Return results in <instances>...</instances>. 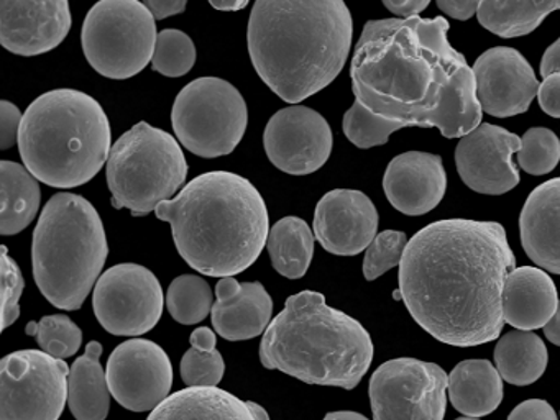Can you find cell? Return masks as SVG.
<instances>
[{
  "instance_id": "6da1fadb",
  "label": "cell",
  "mask_w": 560,
  "mask_h": 420,
  "mask_svg": "<svg viewBox=\"0 0 560 420\" xmlns=\"http://www.w3.org/2000/svg\"><path fill=\"white\" fill-rule=\"evenodd\" d=\"M447 32L444 16L366 22L350 66L355 101L401 128L467 137L480 127L483 110L474 69L452 48Z\"/></svg>"
},
{
  "instance_id": "7a4b0ae2",
  "label": "cell",
  "mask_w": 560,
  "mask_h": 420,
  "mask_svg": "<svg viewBox=\"0 0 560 420\" xmlns=\"http://www.w3.org/2000/svg\"><path fill=\"white\" fill-rule=\"evenodd\" d=\"M514 265L500 223L439 220L409 240L399 265V295L435 340L478 347L500 337L504 284Z\"/></svg>"
},
{
  "instance_id": "3957f363",
  "label": "cell",
  "mask_w": 560,
  "mask_h": 420,
  "mask_svg": "<svg viewBox=\"0 0 560 420\" xmlns=\"http://www.w3.org/2000/svg\"><path fill=\"white\" fill-rule=\"evenodd\" d=\"M352 35V15L340 0H258L247 45L261 81L288 104H300L340 74Z\"/></svg>"
},
{
  "instance_id": "277c9868",
  "label": "cell",
  "mask_w": 560,
  "mask_h": 420,
  "mask_svg": "<svg viewBox=\"0 0 560 420\" xmlns=\"http://www.w3.org/2000/svg\"><path fill=\"white\" fill-rule=\"evenodd\" d=\"M155 213L172 226L182 258L212 278H232L250 268L270 235L264 197L250 180L229 171L195 177Z\"/></svg>"
},
{
  "instance_id": "5b68a950",
  "label": "cell",
  "mask_w": 560,
  "mask_h": 420,
  "mask_svg": "<svg viewBox=\"0 0 560 420\" xmlns=\"http://www.w3.org/2000/svg\"><path fill=\"white\" fill-rule=\"evenodd\" d=\"M372 360L369 331L346 312L329 307L316 291L288 298L260 343V361L267 370L347 390L359 386Z\"/></svg>"
},
{
  "instance_id": "8992f818",
  "label": "cell",
  "mask_w": 560,
  "mask_h": 420,
  "mask_svg": "<svg viewBox=\"0 0 560 420\" xmlns=\"http://www.w3.org/2000/svg\"><path fill=\"white\" fill-rule=\"evenodd\" d=\"M113 150L109 118L100 102L77 89H55L24 114L19 151L40 183L58 189L84 186Z\"/></svg>"
},
{
  "instance_id": "52a82bcc",
  "label": "cell",
  "mask_w": 560,
  "mask_h": 420,
  "mask_svg": "<svg viewBox=\"0 0 560 420\" xmlns=\"http://www.w3.org/2000/svg\"><path fill=\"white\" fill-rule=\"evenodd\" d=\"M107 256L106 230L96 207L78 194L51 197L32 242L35 282L47 301L78 311L103 276Z\"/></svg>"
},
{
  "instance_id": "ba28073f",
  "label": "cell",
  "mask_w": 560,
  "mask_h": 420,
  "mask_svg": "<svg viewBox=\"0 0 560 420\" xmlns=\"http://www.w3.org/2000/svg\"><path fill=\"white\" fill-rule=\"evenodd\" d=\"M182 144L162 128L140 121L110 150L107 184L116 209L136 217L149 215L178 192L188 177Z\"/></svg>"
},
{
  "instance_id": "9c48e42d",
  "label": "cell",
  "mask_w": 560,
  "mask_h": 420,
  "mask_svg": "<svg viewBox=\"0 0 560 420\" xmlns=\"http://www.w3.org/2000/svg\"><path fill=\"white\" fill-rule=\"evenodd\" d=\"M83 51L104 78H133L149 66L156 46L155 16L139 0H104L88 12Z\"/></svg>"
},
{
  "instance_id": "30bf717a",
  "label": "cell",
  "mask_w": 560,
  "mask_h": 420,
  "mask_svg": "<svg viewBox=\"0 0 560 420\" xmlns=\"http://www.w3.org/2000/svg\"><path fill=\"white\" fill-rule=\"evenodd\" d=\"M248 110L237 88L221 78H199L182 89L172 110L179 143L212 160L237 148L247 130Z\"/></svg>"
},
{
  "instance_id": "8fae6325",
  "label": "cell",
  "mask_w": 560,
  "mask_h": 420,
  "mask_svg": "<svg viewBox=\"0 0 560 420\" xmlns=\"http://www.w3.org/2000/svg\"><path fill=\"white\" fill-rule=\"evenodd\" d=\"M71 368L40 350L0 361V420H58L68 399Z\"/></svg>"
},
{
  "instance_id": "7c38bea8",
  "label": "cell",
  "mask_w": 560,
  "mask_h": 420,
  "mask_svg": "<svg viewBox=\"0 0 560 420\" xmlns=\"http://www.w3.org/2000/svg\"><path fill=\"white\" fill-rule=\"evenodd\" d=\"M448 376L439 364L396 358L370 380L373 420H444Z\"/></svg>"
},
{
  "instance_id": "4fadbf2b",
  "label": "cell",
  "mask_w": 560,
  "mask_h": 420,
  "mask_svg": "<svg viewBox=\"0 0 560 420\" xmlns=\"http://www.w3.org/2000/svg\"><path fill=\"white\" fill-rule=\"evenodd\" d=\"M165 302L159 278L136 262L107 269L94 288V314L117 337H137L155 328Z\"/></svg>"
},
{
  "instance_id": "5bb4252c",
  "label": "cell",
  "mask_w": 560,
  "mask_h": 420,
  "mask_svg": "<svg viewBox=\"0 0 560 420\" xmlns=\"http://www.w3.org/2000/svg\"><path fill=\"white\" fill-rule=\"evenodd\" d=\"M107 383L114 399L132 412L155 410L168 399L173 366L160 345L143 338L120 343L107 361Z\"/></svg>"
},
{
  "instance_id": "9a60e30c",
  "label": "cell",
  "mask_w": 560,
  "mask_h": 420,
  "mask_svg": "<svg viewBox=\"0 0 560 420\" xmlns=\"http://www.w3.org/2000/svg\"><path fill=\"white\" fill-rule=\"evenodd\" d=\"M332 130L326 118L303 105L278 110L264 133L268 160L293 176H306L320 170L332 153Z\"/></svg>"
},
{
  "instance_id": "2e32d148",
  "label": "cell",
  "mask_w": 560,
  "mask_h": 420,
  "mask_svg": "<svg viewBox=\"0 0 560 420\" xmlns=\"http://www.w3.org/2000/svg\"><path fill=\"white\" fill-rule=\"evenodd\" d=\"M521 138L498 125L481 124L460 138L455 164L462 180L478 194L501 196L520 184L513 154L521 150Z\"/></svg>"
},
{
  "instance_id": "e0dca14e",
  "label": "cell",
  "mask_w": 560,
  "mask_h": 420,
  "mask_svg": "<svg viewBox=\"0 0 560 420\" xmlns=\"http://www.w3.org/2000/svg\"><path fill=\"white\" fill-rule=\"evenodd\" d=\"M477 101L481 110L498 118L524 114L539 92L533 66L517 49H487L474 65Z\"/></svg>"
},
{
  "instance_id": "ac0fdd59",
  "label": "cell",
  "mask_w": 560,
  "mask_h": 420,
  "mask_svg": "<svg viewBox=\"0 0 560 420\" xmlns=\"http://www.w3.org/2000/svg\"><path fill=\"white\" fill-rule=\"evenodd\" d=\"M65 0H2L0 43L19 56H38L57 48L71 30Z\"/></svg>"
},
{
  "instance_id": "d6986e66",
  "label": "cell",
  "mask_w": 560,
  "mask_h": 420,
  "mask_svg": "<svg viewBox=\"0 0 560 420\" xmlns=\"http://www.w3.org/2000/svg\"><path fill=\"white\" fill-rule=\"evenodd\" d=\"M376 230L375 203L360 190H330L314 212V236L332 255H359L372 245Z\"/></svg>"
},
{
  "instance_id": "ffe728a7",
  "label": "cell",
  "mask_w": 560,
  "mask_h": 420,
  "mask_svg": "<svg viewBox=\"0 0 560 420\" xmlns=\"http://www.w3.org/2000/svg\"><path fill=\"white\" fill-rule=\"evenodd\" d=\"M386 199L405 215H424L441 202L447 174L438 154L408 151L393 158L383 177Z\"/></svg>"
},
{
  "instance_id": "44dd1931",
  "label": "cell",
  "mask_w": 560,
  "mask_h": 420,
  "mask_svg": "<svg viewBox=\"0 0 560 420\" xmlns=\"http://www.w3.org/2000/svg\"><path fill=\"white\" fill-rule=\"evenodd\" d=\"M215 295L212 325L225 340H250L270 327L273 301L261 282L224 278L215 285Z\"/></svg>"
},
{
  "instance_id": "7402d4cb",
  "label": "cell",
  "mask_w": 560,
  "mask_h": 420,
  "mask_svg": "<svg viewBox=\"0 0 560 420\" xmlns=\"http://www.w3.org/2000/svg\"><path fill=\"white\" fill-rule=\"evenodd\" d=\"M521 243L539 268L560 276V177L527 197L520 215Z\"/></svg>"
},
{
  "instance_id": "603a6c76",
  "label": "cell",
  "mask_w": 560,
  "mask_h": 420,
  "mask_svg": "<svg viewBox=\"0 0 560 420\" xmlns=\"http://www.w3.org/2000/svg\"><path fill=\"white\" fill-rule=\"evenodd\" d=\"M556 284L550 276L533 266H521L508 276L503 291V317L517 330L544 328L559 307Z\"/></svg>"
},
{
  "instance_id": "cb8c5ba5",
  "label": "cell",
  "mask_w": 560,
  "mask_h": 420,
  "mask_svg": "<svg viewBox=\"0 0 560 420\" xmlns=\"http://www.w3.org/2000/svg\"><path fill=\"white\" fill-rule=\"evenodd\" d=\"M147 420H270L267 410L219 387H188L172 394Z\"/></svg>"
},
{
  "instance_id": "d4e9b609",
  "label": "cell",
  "mask_w": 560,
  "mask_h": 420,
  "mask_svg": "<svg viewBox=\"0 0 560 420\" xmlns=\"http://www.w3.org/2000/svg\"><path fill=\"white\" fill-rule=\"evenodd\" d=\"M448 399L465 417L494 412L503 400V377L488 360H465L448 374Z\"/></svg>"
},
{
  "instance_id": "484cf974",
  "label": "cell",
  "mask_w": 560,
  "mask_h": 420,
  "mask_svg": "<svg viewBox=\"0 0 560 420\" xmlns=\"http://www.w3.org/2000/svg\"><path fill=\"white\" fill-rule=\"evenodd\" d=\"M103 345L90 341L83 357L74 361L68 383V406L77 420H106L110 409L107 373L101 366Z\"/></svg>"
},
{
  "instance_id": "4316f807",
  "label": "cell",
  "mask_w": 560,
  "mask_h": 420,
  "mask_svg": "<svg viewBox=\"0 0 560 420\" xmlns=\"http://www.w3.org/2000/svg\"><path fill=\"white\" fill-rule=\"evenodd\" d=\"M0 187V233L4 236L18 235L37 217L42 200L40 184L27 167L14 161H2Z\"/></svg>"
},
{
  "instance_id": "83f0119b",
  "label": "cell",
  "mask_w": 560,
  "mask_h": 420,
  "mask_svg": "<svg viewBox=\"0 0 560 420\" xmlns=\"http://www.w3.org/2000/svg\"><path fill=\"white\" fill-rule=\"evenodd\" d=\"M494 363L503 381L513 386L536 383L549 363L546 343L534 331H508L494 348Z\"/></svg>"
},
{
  "instance_id": "f1b7e54d",
  "label": "cell",
  "mask_w": 560,
  "mask_h": 420,
  "mask_svg": "<svg viewBox=\"0 0 560 420\" xmlns=\"http://www.w3.org/2000/svg\"><path fill=\"white\" fill-rule=\"evenodd\" d=\"M314 238L310 225L300 217L278 220L267 242L273 268L284 278H303L313 261Z\"/></svg>"
},
{
  "instance_id": "f546056e",
  "label": "cell",
  "mask_w": 560,
  "mask_h": 420,
  "mask_svg": "<svg viewBox=\"0 0 560 420\" xmlns=\"http://www.w3.org/2000/svg\"><path fill=\"white\" fill-rule=\"evenodd\" d=\"M560 10V2H490L478 7V22L501 38H517L533 33L550 13Z\"/></svg>"
},
{
  "instance_id": "4dcf8cb0",
  "label": "cell",
  "mask_w": 560,
  "mask_h": 420,
  "mask_svg": "<svg viewBox=\"0 0 560 420\" xmlns=\"http://www.w3.org/2000/svg\"><path fill=\"white\" fill-rule=\"evenodd\" d=\"M166 307L178 324L196 325L208 317L214 307L212 291L201 276H178L170 284Z\"/></svg>"
},
{
  "instance_id": "1f68e13d",
  "label": "cell",
  "mask_w": 560,
  "mask_h": 420,
  "mask_svg": "<svg viewBox=\"0 0 560 420\" xmlns=\"http://www.w3.org/2000/svg\"><path fill=\"white\" fill-rule=\"evenodd\" d=\"M27 334L35 335L42 350L58 360L73 357L83 343V331L63 314L47 315L40 322H31Z\"/></svg>"
},
{
  "instance_id": "d6a6232c",
  "label": "cell",
  "mask_w": 560,
  "mask_h": 420,
  "mask_svg": "<svg viewBox=\"0 0 560 420\" xmlns=\"http://www.w3.org/2000/svg\"><path fill=\"white\" fill-rule=\"evenodd\" d=\"M195 62V43L185 32L168 28L159 33L152 59L153 71L166 78H182L191 71Z\"/></svg>"
},
{
  "instance_id": "836d02e7",
  "label": "cell",
  "mask_w": 560,
  "mask_h": 420,
  "mask_svg": "<svg viewBox=\"0 0 560 420\" xmlns=\"http://www.w3.org/2000/svg\"><path fill=\"white\" fill-rule=\"evenodd\" d=\"M523 144L517 151L520 166L527 174L544 176L556 170L560 161V140L549 128H529L521 138Z\"/></svg>"
},
{
  "instance_id": "e575fe53",
  "label": "cell",
  "mask_w": 560,
  "mask_h": 420,
  "mask_svg": "<svg viewBox=\"0 0 560 420\" xmlns=\"http://www.w3.org/2000/svg\"><path fill=\"white\" fill-rule=\"evenodd\" d=\"M398 130H401V125L376 117L357 101L343 115V133L362 150L382 147Z\"/></svg>"
},
{
  "instance_id": "d590c367",
  "label": "cell",
  "mask_w": 560,
  "mask_h": 420,
  "mask_svg": "<svg viewBox=\"0 0 560 420\" xmlns=\"http://www.w3.org/2000/svg\"><path fill=\"white\" fill-rule=\"evenodd\" d=\"M408 243L406 233L396 232V230L378 233L372 245L366 248L365 258H363V276L366 281H375L389 269L401 265Z\"/></svg>"
},
{
  "instance_id": "8d00e7d4",
  "label": "cell",
  "mask_w": 560,
  "mask_h": 420,
  "mask_svg": "<svg viewBox=\"0 0 560 420\" xmlns=\"http://www.w3.org/2000/svg\"><path fill=\"white\" fill-rule=\"evenodd\" d=\"M179 371L189 387H218L225 373L224 358L218 350L191 348L183 357Z\"/></svg>"
},
{
  "instance_id": "74e56055",
  "label": "cell",
  "mask_w": 560,
  "mask_h": 420,
  "mask_svg": "<svg viewBox=\"0 0 560 420\" xmlns=\"http://www.w3.org/2000/svg\"><path fill=\"white\" fill-rule=\"evenodd\" d=\"M0 272H2V330L11 327L19 315H21V298L24 292V276L14 258L9 255L8 246H2V261H0Z\"/></svg>"
},
{
  "instance_id": "f35d334b",
  "label": "cell",
  "mask_w": 560,
  "mask_h": 420,
  "mask_svg": "<svg viewBox=\"0 0 560 420\" xmlns=\"http://www.w3.org/2000/svg\"><path fill=\"white\" fill-rule=\"evenodd\" d=\"M24 114L18 105L9 101L0 102V148L9 150L19 143Z\"/></svg>"
},
{
  "instance_id": "ab89813d",
  "label": "cell",
  "mask_w": 560,
  "mask_h": 420,
  "mask_svg": "<svg viewBox=\"0 0 560 420\" xmlns=\"http://www.w3.org/2000/svg\"><path fill=\"white\" fill-rule=\"evenodd\" d=\"M508 420H559L556 410L542 399H529L514 407Z\"/></svg>"
},
{
  "instance_id": "60d3db41",
  "label": "cell",
  "mask_w": 560,
  "mask_h": 420,
  "mask_svg": "<svg viewBox=\"0 0 560 420\" xmlns=\"http://www.w3.org/2000/svg\"><path fill=\"white\" fill-rule=\"evenodd\" d=\"M539 105L547 115L553 118H560V74H552L544 79L540 84Z\"/></svg>"
},
{
  "instance_id": "b9f144b4",
  "label": "cell",
  "mask_w": 560,
  "mask_h": 420,
  "mask_svg": "<svg viewBox=\"0 0 560 420\" xmlns=\"http://www.w3.org/2000/svg\"><path fill=\"white\" fill-rule=\"evenodd\" d=\"M438 7L448 16H454L455 20H468L477 15L480 2H475V0H439Z\"/></svg>"
},
{
  "instance_id": "7bdbcfd3",
  "label": "cell",
  "mask_w": 560,
  "mask_h": 420,
  "mask_svg": "<svg viewBox=\"0 0 560 420\" xmlns=\"http://www.w3.org/2000/svg\"><path fill=\"white\" fill-rule=\"evenodd\" d=\"M383 5L401 20L415 19L428 9L429 0H386Z\"/></svg>"
},
{
  "instance_id": "ee69618b",
  "label": "cell",
  "mask_w": 560,
  "mask_h": 420,
  "mask_svg": "<svg viewBox=\"0 0 560 420\" xmlns=\"http://www.w3.org/2000/svg\"><path fill=\"white\" fill-rule=\"evenodd\" d=\"M147 9L152 12L155 20H165L172 15H178V13L185 12L188 3L183 0H145Z\"/></svg>"
},
{
  "instance_id": "f6af8a7d",
  "label": "cell",
  "mask_w": 560,
  "mask_h": 420,
  "mask_svg": "<svg viewBox=\"0 0 560 420\" xmlns=\"http://www.w3.org/2000/svg\"><path fill=\"white\" fill-rule=\"evenodd\" d=\"M552 74H560V38L546 49L540 59V75L546 79Z\"/></svg>"
},
{
  "instance_id": "bcb514c9",
  "label": "cell",
  "mask_w": 560,
  "mask_h": 420,
  "mask_svg": "<svg viewBox=\"0 0 560 420\" xmlns=\"http://www.w3.org/2000/svg\"><path fill=\"white\" fill-rule=\"evenodd\" d=\"M191 348H198V350L211 351L215 350V343H218V337L214 331L209 327L196 328L191 334Z\"/></svg>"
},
{
  "instance_id": "7dc6e473",
  "label": "cell",
  "mask_w": 560,
  "mask_h": 420,
  "mask_svg": "<svg viewBox=\"0 0 560 420\" xmlns=\"http://www.w3.org/2000/svg\"><path fill=\"white\" fill-rule=\"evenodd\" d=\"M544 334H546L547 340L552 341L553 345H559L560 347V302L552 320L544 327Z\"/></svg>"
},
{
  "instance_id": "c3c4849f",
  "label": "cell",
  "mask_w": 560,
  "mask_h": 420,
  "mask_svg": "<svg viewBox=\"0 0 560 420\" xmlns=\"http://www.w3.org/2000/svg\"><path fill=\"white\" fill-rule=\"evenodd\" d=\"M248 2L245 0H224V2H215L211 0V7L218 10H224V12H238V10L245 9Z\"/></svg>"
},
{
  "instance_id": "681fc988",
  "label": "cell",
  "mask_w": 560,
  "mask_h": 420,
  "mask_svg": "<svg viewBox=\"0 0 560 420\" xmlns=\"http://www.w3.org/2000/svg\"><path fill=\"white\" fill-rule=\"evenodd\" d=\"M324 420H369L359 412H350V410H340V412H330L324 417Z\"/></svg>"
},
{
  "instance_id": "f907efd6",
  "label": "cell",
  "mask_w": 560,
  "mask_h": 420,
  "mask_svg": "<svg viewBox=\"0 0 560 420\" xmlns=\"http://www.w3.org/2000/svg\"><path fill=\"white\" fill-rule=\"evenodd\" d=\"M455 420H480V419H477V417H460V419H455Z\"/></svg>"
}]
</instances>
